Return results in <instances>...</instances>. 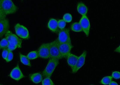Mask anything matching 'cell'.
I'll return each mask as SVG.
<instances>
[{
  "instance_id": "obj_1",
  "label": "cell",
  "mask_w": 120,
  "mask_h": 85,
  "mask_svg": "<svg viewBox=\"0 0 120 85\" xmlns=\"http://www.w3.org/2000/svg\"><path fill=\"white\" fill-rule=\"evenodd\" d=\"M1 8L6 15L15 13L18 10L12 0H2Z\"/></svg>"
},
{
  "instance_id": "obj_2",
  "label": "cell",
  "mask_w": 120,
  "mask_h": 85,
  "mask_svg": "<svg viewBox=\"0 0 120 85\" xmlns=\"http://www.w3.org/2000/svg\"><path fill=\"white\" fill-rule=\"evenodd\" d=\"M59 63L58 59L51 58L45 68L42 72V74L44 77L45 78L51 77Z\"/></svg>"
},
{
  "instance_id": "obj_30",
  "label": "cell",
  "mask_w": 120,
  "mask_h": 85,
  "mask_svg": "<svg viewBox=\"0 0 120 85\" xmlns=\"http://www.w3.org/2000/svg\"><path fill=\"white\" fill-rule=\"evenodd\" d=\"M118 84L114 81H111L110 83L109 84V85H118Z\"/></svg>"
},
{
  "instance_id": "obj_24",
  "label": "cell",
  "mask_w": 120,
  "mask_h": 85,
  "mask_svg": "<svg viewBox=\"0 0 120 85\" xmlns=\"http://www.w3.org/2000/svg\"><path fill=\"white\" fill-rule=\"evenodd\" d=\"M66 25V22L63 20H60L58 21V26L60 29L65 28Z\"/></svg>"
},
{
  "instance_id": "obj_3",
  "label": "cell",
  "mask_w": 120,
  "mask_h": 85,
  "mask_svg": "<svg viewBox=\"0 0 120 85\" xmlns=\"http://www.w3.org/2000/svg\"><path fill=\"white\" fill-rule=\"evenodd\" d=\"M49 44L50 59L53 58L59 60L63 58L59 50L57 40H54Z\"/></svg>"
},
{
  "instance_id": "obj_13",
  "label": "cell",
  "mask_w": 120,
  "mask_h": 85,
  "mask_svg": "<svg viewBox=\"0 0 120 85\" xmlns=\"http://www.w3.org/2000/svg\"><path fill=\"white\" fill-rule=\"evenodd\" d=\"M79 57L76 55L70 53L67 57L68 64L71 68L72 69L76 65Z\"/></svg>"
},
{
  "instance_id": "obj_6",
  "label": "cell",
  "mask_w": 120,
  "mask_h": 85,
  "mask_svg": "<svg viewBox=\"0 0 120 85\" xmlns=\"http://www.w3.org/2000/svg\"><path fill=\"white\" fill-rule=\"evenodd\" d=\"M5 35L8 43L16 45L19 48H21L22 40L18 36L9 30L7 32Z\"/></svg>"
},
{
  "instance_id": "obj_32",
  "label": "cell",
  "mask_w": 120,
  "mask_h": 85,
  "mask_svg": "<svg viewBox=\"0 0 120 85\" xmlns=\"http://www.w3.org/2000/svg\"><path fill=\"white\" fill-rule=\"evenodd\" d=\"M2 0H0V8H1V2Z\"/></svg>"
},
{
  "instance_id": "obj_20",
  "label": "cell",
  "mask_w": 120,
  "mask_h": 85,
  "mask_svg": "<svg viewBox=\"0 0 120 85\" xmlns=\"http://www.w3.org/2000/svg\"><path fill=\"white\" fill-rule=\"evenodd\" d=\"M112 76H108L104 77L101 81L100 83L103 85H109L112 81Z\"/></svg>"
},
{
  "instance_id": "obj_33",
  "label": "cell",
  "mask_w": 120,
  "mask_h": 85,
  "mask_svg": "<svg viewBox=\"0 0 120 85\" xmlns=\"http://www.w3.org/2000/svg\"><path fill=\"white\" fill-rule=\"evenodd\" d=\"M0 49H1V47H0Z\"/></svg>"
},
{
  "instance_id": "obj_35",
  "label": "cell",
  "mask_w": 120,
  "mask_h": 85,
  "mask_svg": "<svg viewBox=\"0 0 120 85\" xmlns=\"http://www.w3.org/2000/svg\"></svg>"
},
{
  "instance_id": "obj_8",
  "label": "cell",
  "mask_w": 120,
  "mask_h": 85,
  "mask_svg": "<svg viewBox=\"0 0 120 85\" xmlns=\"http://www.w3.org/2000/svg\"><path fill=\"white\" fill-rule=\"evenodd\" d=\"M37 52L39 57L45 59L50 58L49 43L43 44L39 48Z\"/></svg>"
},
{
  "instance_id": "obj_17",
  "label": "cell",
  "mask_w": 120,
  "mask_h": 85,
  "mask_svg": "<svg viewBox=\"0 0 120 85\" xmlns=\"http://www.w3.org/2000/svg\"><path fill=\"white\" fill-rule=\"evenodd\" d=\"M71 29L72 31L75 32H80L82 31V28L79 23L76 22L72 24Z\"/></svg>"
},
{
  "instance_id": "obj_25",
  "label": "cell",
  "mask_w": 120,
  "mask_h": 85,
  "mask_svg": "<svg viewBox=\"0 0 120 85\" xmlns=\"http://www.w3.org/2000/svg\"><path fill=\"white\" fill-rule=\"evenodd\" d=\"M13 58V54L11 51H9L7 58L6 60V62H9L12 60Z\"/></svg>"
},
{
  "instance_id": "obj_23",
  "label": "cell",
  "mask_w": 120,
  "mask_h": 85,
  "mask_svg": "<svg viewBox=\"0 0 120 85\" xmlns=\"http://www.w3.org/2000/svg\"><path fill=\"white\" fill-rule=\"evenodd\" d=\"M72 16L70 14L66 13L64 14L63 17V20L66 23H69L72 20Z\"/></svg>"
},
{
  "instance_id": "obj_10",
  "label": "cell",
  "mask_w": 120,
  "mask_h": 85,
  "mask_svg": "<svg viewBox=\"0 0 120 85\" xmlns=\"http://www.w3.org/2000/svg\"><path fill=\"white\" fill-rule=\"evenodd\" d=\"M87 54V52L84 51L80 57H79L76 64L74 67L72 69V73L73 74L76 73L79 69L83 66L85 62L86 57Z\"/></svg>"
},
{
  "instance_id": "obj_14",
  "label": "cell",
  "mask_w": 120,
  "mask_h": 85,
  "mask_svg": "<svg viewBox=\"0 0 120 85\" xmlns=\"http://www.w3.org/2000/svg\"><path fill=\"white\" fill-rule=\"evenodd\" d=\"M48 28L53 32H56L58 30V21L56 19L52 18L50 19L48 23Z\"/></svg>"
},
{
  "instance_id": "obj_12",
  "label": "cell",
  "mask_w": 120,
  "mask_h": 85,
  "mask_svg": "<svg viewBox=\"0 0 120 85\" xmlns=\"http://www.w3.org/2000/svg\"><path fill=\"white\" fill-rule=\"evenodd\" d=\"M9 23L7 19L0 21V38H2L9 30Z\"/></svg>"
},
{
  "instance_id": "obj_26",
  "label": "cell",
  "mask_w": 120,
  "mask_h": 85,
  "mask_svg": "<svg viewBox=\"0 0 120 85\" xmlns=\"http://www.w3.org/2000/svg\"><path fill=\"white\" fill-rule=\"evenodd\" d=\"M9 51L7 48L4 49L2 53V56L3 58L6 60L7 58Z\"/></svg>"
},
{
  "instance_id": "obj_9",
  "label": "cell",
  "mask_w": 120,
  "mask_h": 85,
  "mask_svg": "<svg viewBox=\"0 0 120 85\" xmlns=\"http://www.w3.org/2000/svg\"><path fill=\"white\" fill-rule=\"evenodd\" d=\"M79 23L82 28V31L84 33L87 37H88L89 35L90 25L88 18L86 15L82 16Z\"/></svg>"
},
{
  "instance_id": "obj_27",
  "label": "cell",
  "mask_w": 120,
  "mask_h": 85,
  "mask_svg": "<svg viewBox=\"0 0 120 85\" xmlns=\"http://www.w3.org/2000/svg\"><path fill=\"white\" fill-rule=\"evenodd\" d=\"M112 78L116 79H120V73L119 72L115 71L112 73Z\"/></svg>"
},
{
  "instance_id": "obj_16",
  "label": "cell",
  "mask_w": 120,
  "mask_h": 85,
  "mask_svg": "<svg viewBox=\"0 0 120 85\" xmlns=\"http://www.w3.org/2000/svg\"><path fill=\"white\" fill-rule=\"evenodd\" d=\"M77 9L78 12L82 16L86 15L87 13L88 8L83 3L79 2L77 5Z\"/></svg>"
},
{
  "instance_id": "obj_22",
  "label": "cell",
  "mask_w": 120,
  "mask_h": 85,
  "mask_svg": "<svg viewBox=\"0 0 120 85\" xmlns=\"http://www.w3.org/2000/svg\"><path fill=\"white\" fill-rule=\"evenodd\" d=\"M8 44V42L6 38L2 39L0 42V46L1 48L4 49L7 48Z\"/></svg>"
},
{
  "instance_id": "obj_11",
  "label": "cell",
  "mask_w": 120,
  "mask_h": 85,
  "mask_svg": "<svg viewBox=\"0 0 120 85\" xmlns=\"http://www.w3.org/2000/svg\"><path fill=\"white\" fill-rule=\"evenodd\" d=\"M10 76L13 79L17 81H19L24 77V75L19 68V65H18L12 70L10 74Z\"/></svg>"
},
{
  "instance_id": "obj_28",
  "label": "cell",
  "mask_w": 120,
  "mask_h": 85,
  "mask_svg": "<svg viewBox=\"0 0 120 85\" xmlns=\"http://www.w3.org/2000/svg\"><path fill=\"white\" fill-rule=\"evenodd\" d=\"M18 47L16 45L8 43V46L7 47V49L8 51H12L16 49Z\"/></svg>"
},
{
  "instance_id": "obj_7",
  "label": "cell",
  "mask_w": 120,
  "mask_h": 85,
  "mask_svg": "<svg viewBox=\"0 0 120 85\" xmlns=\"http://www.w3.org/2000/svg\"><path fill=\"white\" fill-rule=\"evenodd\" d=\"M58 45L60 54L63 58H67L73 48L71 43H60L58 42Z\"/></svg>"
},
{
  "instance_id": "obj_19",
  "label": "cell",
  "mask_w": 120,
  "mask_h": 85,
  "mask_svg": "<svg viewBox=\"0 0 120 85\" xmlns=\"http://www.w3.org/2000/svg\"><path fill=\"white\" fill-rule=\"evenodd\" d=\"M27 57L29 60H34L39 57L37 51H34L30 52L27 55Z\"/></svg>"
},
{
  "instance_id": "obj_29",
  "label": "cell",
  "mask_w": 120,
  "mask_h": 85,
  "mask_svg": "<svg viewBox=\"0 0 120 85\" xmlns=\"http://www.w3.org/2000/svg\"><path fill=\"white\" fill-rule=\"evenodd\" d=\"M6 15L4 13L1 8H0V21L6 19Z\"/></svg>"
},
{
  "instance_id": "obj_18",
  "label": "cell",
  "mask_w": 120,
  "mask_h": 85,
  "mask_svg": "<svg viewBox=\"0 0 120 85\" xmlns=\"http://www.w3.org/2000/svg\"><path fill=\"white\" fill-rule=\"evenodd\" d=\"M20 57L21 62L23 64L25 65L28 66L30 67L31 66L30 60L27 58V56H24V55H22V54H20Z\"/></svg>"
},
{
  "instance_id": "obj_15",
  "label": "cell",
  "mask_w": 120,
  "mask_h": 85,
  "mask_svg": "<svg viewBox=\"0 0 120 85\" xmlns=\"http://www.w3.org/2000/svg\"><path fill=\"white\" fill-rule=\"evenodd\" d=\"M30 80L35 84H38L42 80L43 77L41 74L39 73H34L30 75Z\"/></svg>"
},
{
  "instance_id": "obj_34",
  "label": "cell",
  "mask_w": 120,
  "mask_h": 85,
  "mask_svg": "<svg viewBox=\"0 0 120 85\" xmlns=\"http://www.w3.org/2000/svg\"></svg>"
},
{
  "instance_id": "obj_21",
  "label": "cell",
  "mask_w": 120,
  "mask_h": 85,
  "mask_svg": "<svg viewBox=\"0 0 120 85\" xmlns=\"http://www.w3.org/2000/svg\"><path fill=\"white\" fill-rule=\"evenodd\" d=\"M42 84L43 85H54L50 77H45L42 81Z\"/></svg>"
},
{
  "instance_id": "obj_4",
  "label": "cell",
  "mask_w": 120,
  "mask_h": 85,
  "mask_svg": "<svg viewBox=\"0 0 120 85\" xmlns=\"http://www.w3.org/2000/svg\"><path fill=\"white\" fill-rule=\"evenodd\" d=\"M15 29L16 34L20 37L24 39H29L28 30L25 27L18 23L15 25Z\"/></svg>"
},
{
  "instance_id": "obj_31",
  "label": "cell",
  "mask_w": 120,
  "mask_h": 85,
  "mask_svg": "<svg viewBox=\"0 0 120 85\" xmlns=\"http://www.w3.org/2000/svg\"><path fill=\"white\" fill-rule=\"evenodd\" d=\"M115 51L117 52L120 53V46L116 49L115 50Z\"/></svg>"
},
{
  "instance_id": "obj_5",
  "label": "cell",
  "mask_w": 120,
  "mask_h": 85,
  "mask_svg": "<svg viewBox=\"0 0 120 85\" xmlns=\"http://www.w3.org/2000/svg\"><path fill=\"white\" fill-rule=\"evenodd\" d=\"M57 40L60 43H71L69 30L65 28L60 29L59 31Z\"/></svg>"
}]
</instances>
